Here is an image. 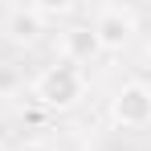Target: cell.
I'll return each mask as SVG.
<instances>
[{"label":"cell","instance_id":"6da1fadb","mask_svg":"<svg viewBox=\"0 0 151 151\" xmlns=\"http://www.w3.org/2000/svg\"><path fill=\"white\" fill-rule=\"evenodd\" d=\"M86 70H78L70 61H49L41 74L33 78V98L41 102L45 110H74L78 102L86 98Z\"/></svg>","mask_w":151,"mask_h":151},{"label":"cell","instance_id":"7a4b0ae2","mask_svg":"<svg viewBox=\"0 0 151 151\" xmlns=\"http://www.w3.org/2000/svg\"><path fill=\"white\" fill-rule=\"evenodd\" d=\"M94 37H98L102 53H119L131 45V37L139 33V17H135V8H127V4H102L94 8Z\"/></svg>","mask_w":151,"mask_h":151},{"label":"cell","instance_id":"3957f363","mask_svg":"<svg viewBox=\"0 0 151 151\" xmlns=\"http://www.w3.org/2000/svg\"><path fill=\"white\" fill-rule=\"evenodd\" d=\"M110 123L123 131L151 127V86L147 82H123L110 98Z\"/></svg>","mask_w":151,"mask_h":151},{"label":"cell","instance_id":"277c9868","mask_svg":"<svg viewBox=\"0 0 151 151\" xmlns=\"http://www.w3.org/2000/svg\"><path fill=\"white\" fill-rule=\"evenodd\" d=\"M4 37L12 41V45H21V49H33L37 41H41V33L49 29V21L41 17V8L37 4H12L8 12H4Z\"/></svg>","mask_w":151,"mask_h":151},{"label":"cell","instance_id":"5b68a950","mask_svg":"<svg viewBox=\"0 0 151 151\" xmlns=\"http://www.w3.org/2000/svg\"><path fill=\"white\" fill-rule=\"evenodd\" d=\"M57 49H61V61H70V65H78V70L102 57V45H98V37H94V29H90V21H74V25H65Z\"/></svg>","mask_w":151,"mask_h":151},{"label":"cell","instance_id":"8992f818","mask_svg":"<svg viewBox=\"0 0 151 151\" xmlns=\"http://www.w3.org/2000/svg\"><path fill=\"white\" fill-rule=\"evenodd\" d=\"M12 86H17V70H12V65H0V94L12 90Z\"/></svg>","mask_w":151,"mask_h":151},{"label":"cell","instance_id":"52a82bcc","mask_svg":"<svg viewBox=\"0 0 151 151\" xmlns=\"http://www.w3.org/2000/svg\"><path fill=\"white\" fill-rule=\"evenodd\" d=\"M12 151H57V147H49V143H37V139H29V143H17Z\"/></svg>","mask_w":151,"mask_h":151},{"label":"cell","instance_id":"ba28073f","mask_svg":"<svg viewBox=\"0 0 151 151\" xmlns=\"http://www.w3.org/2000/svg\"><path fill=\"white\" fill-rule=\"evenodd\" d=\"M0 151H8V147H4V143H0Z\"/></svg>","mask_w":151,"mask_h":151},{"label":"cell","instance_id":"9c48e42d","mask_svg":"<svg viewBox=\"0 0 151 151\" xmlns=\"http://www.w3.org/2000/svg\"><path fill=\"white\" fill-rule=\"evenodd\" d=\"M147 57H151V53H147Z\"/></svg>","mask_w":151,"mask_h":151}]
</instances>
